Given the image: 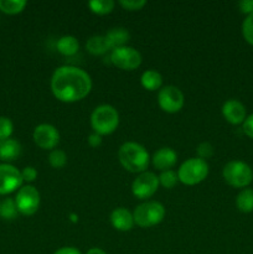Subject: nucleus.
I'll return each mask as SVG.
<instances>
[{
  "label": "nucleus",
  "mask_w": 253,
  "mask_h": 254,
  "mask_svg": "<svg viewBox=\"0 0 253 254\" xmlns=\"http://www.w3.org/2000/svg\"><path fill=\"white\" fill-rule=\"evenodd\" d=\"M237 208L243 213H250L253 211V190L243 189L236 198Z\"/></svg>",
  "instance_id": "412c9836"
},
{
  "label": "nucleus",
  "mask_w": 253,
  "mask_h": 254,
  "mask_svg": "<svg viewBox=\"0 0 253 254\" xmlns=\"http://www.w3.org/2000/svg\"><path fill=\"white\" fill-rule=\"evenodd\" d=\"M222 114L226 121L231 124H241L247 118L246 107L237 99H228L222 106Z\"/></svg>",
  "instance_id": "ddd939ff"
},
{
  "label": "nucleus",
  "mask_w": 253,
  "mask_h": 254,
  "mask_svg": "<svg viewBox=\"0 0 253 254\" xmlns=\"http://www.w3.org/2000/svg\"><path fill=\"white\" fill-rule=\"evenodd\" d=\"M111 222L118 231H130L134 225V217L126 208L118 207L111 213Z\"/></svg>",
  "instance_id": "2eb2a0df"
},
{
  "label": "nucleus",
  "mask_w": 253,
  "mask_h": 254,
  "mask_svg": "<svg viewBox=\"0 0 253 254\" xmlns=\"http://www.w3.org/2000/svg\"><path fill=\"white\" fill-rule=\"evenodd\" d=\"M86 254H107L101 248H91Z\"/></svg>",
  "instance_id": "c9c22d12"
},
{
  "label": "nucleus",
  "mask_w": 253,
  "mask_h": 254,
  "mask_svg": "<svg viewBox=\"0 0 253 254\" xmlns=\"http://www.w3.org/2000/svg\"><path fill=\"white\" fill-rule=\"evenodd\" d=\"M79 49V44L77 41V39L71 35H66V36H62L61 39L57 41V50L59 52H61L64 56H72V55L76 54Z\"/></svg>",
  "instance_id": "aec40b11"
},
{
  "label": "nucleus",
  "mask_w": 253,
  "mask_h": 254,
  "mask_svg": "<svg viewBox=\"0 0 253 254\" xmlns=\"http://www.w3.org/2000/svg\"><path fill=\"white\" fill-rule=\"evenodd\" d=\"M165 216V208L160 202L146 201L134 210V223L143 228L159 225Z\"/></svg>",
  "instance_id": "20e7f679"
},
{
  "label": "nucleus",
  "mask_w": 253,
  "mask_h": 254,
  "mask_svg": "<svg viewBox=\"0 0 253 254\" xmlns=\"http://www.w3.org/2000/svg\"><path fill=\"white\" fill-rule=\"evenodd\" d=\"M215 150H213V146L211 145V143L208 141H202L201 144H198L197 146V154L200 156V159L205 160V159L211 158L213 155Z\"/></svg>",
  "instance_id": "c85d7f7f"
},
{
  "label": "nucleus",
  "mask_w": 253,
  "mask_h": 254,
  "mask_svg": "<svg viewBox=\"0 0 253 254\" xmlns=\"http://www.w3.org/2000/svg\"><path fill=\"white\" fill-rule=\"evenodd\" d=\"M34 140L41 149H54L60 143V133L51 124H40L34 130Z\"/></svg>",
  "instance_id": "f8f14e48"
},
{
  "label": "nucleus",
  "mask_w": 253,
  "mask_h": 254,
  "mask_svg": "<svg viewBox=\"0 0 253 254\" xmlns=\"http://www.w3.org/2000/svg\"><path fill=\"white\" fill-rule=\"evenodd\" d=\"M178 174L173 170L161 171L160 176H159V184H161L166 189H173L178 183Z\"/></svg>",
  "instance_id": "a878e982"
},
{
  "label": "nucleus",
  "mask_w": 253,
  "mask_h": 254,
  "mask_svg": "<svg viewBox=\"0 0 253 254\" xmlns=\"http://www.w3.org/2000/svg\"><path fill=\"white\" fill-rule=\"evenodd\" d=\"M21 171L10 164H0V195H7L22 184Z\"/></svg>",
  "instance_id": "9b49d317"
},
{
  "label": "nucleus",
  "mask_w": 253,
  "mask_h": 254,
  "mask_svg": "<svg viewBox=\"0 0 253 254\" xmlns=\"http://www.w3.org/2000/svg\"><path fill=\"white\" fill-rule=\"evenodd\" d=\"M222 176L228 185L233 188H246L253 180L252 169L241 160H232L223 166Z\"/></svg>",
  "instance_id": "39448f33"
},
{
  "label": "nucleus",
  "mask_w": 253,
  "mask_h": 254,
  "mask_svg": "<svg viewBox=\"0 0 253 254\" xmlns=\"http://www.w3.org/2000/svg\"><path fill=\"white\" fill-rule=\"evenodd\" d=\"M176 160H178V154L171 148L159 149L154 153L153 159H151L153 165L161 171L170 170V168H173L176 164Z\"/></svg>",
  "instance_id": "4468645a"
},
{
  "label": "nucleus",
  "mask_w": 253,
  "mask_h": 254,
  "mask_svg": "<svg viewBox=\"0 0 253 254\" xmlns=\"http://www.w3.org/2000/svg\"><path fill=\"white\" fill-rule=\"evenodd\" d=\"M238 6L243 14H247V16L253 14V0H241L238 2Z\"/></svg>",
  "instance_id": "473e14b6"
},
{
  "label": "nucleus",
  "mask_w": 253,
  "mask_h": 254,
  "mask_svg": "<svg viewBox=\"0 0 253 254\" xmlns=\"http://www.w3.org/2000/svg\"><path fill=\"white\" fill-rule=\"evenodd\" d=\"M86 49L92 55H103L111 50L107 44L106 36H101V35L89 37L86 44Z\"/></svg>",
  "instance_id": "6ab92c4d"
},
{
  "label": "nucleus",
  "mask_w": 253,
  "mask_h": 254,
  "mask_svg": "<svg viewBox=\"0 0 253 254\" xmlns=\"http://www.w3.org/2000/svg\"><path fill=\"white\" fill-rule=\"evenodd\" d=\"M119 4H121L124 9L134 11V10H140L141 7L146 4V1L145 0H121Z\"/></svg>",
  "instance_id": "c756f323"
},
{
  "label": "nucleus",
  "mask_w": 253,
  "mask_h": 254,
  "mask_svg": "<svg viewBox=\"0 0 253 254\" xmlns=\"http://www.w3.org/2000/svg\"><path fill=\"white\" fill-rule=\"evenodd\" d=\"M21 154V145L15 139H5L0 140V160L12 161L17 159Z\"/></svg>",
  "instance_id": "f3484780"
},
{
  "label": "nucleus",
  "mask_w": 253,
  "mask_h": 254,
  "mask_svg": "<svg viewBox=\"0 0 253 254\" xmlns=\"http://www.w3.org/2000/svg\"><path fill=\"white\" fill-rule=\"evenodd\" d=\"M92 128L94 133L99 135H107L113 133L119 124V114L114 107L109 104H102L94 108L91 116Z\"/></svg>",
  "instance_id": "7ed1b4c3"
},
{
  "label": "nucleus",
  "mask_w": 253,
  "mask_h": 254,
  "mask_svg": "<svg viewBox=\"0 0 253 254\" xmlns=\"http://www.w3.org/2000/svg\"><path fill=\"white\" fill-rule=\"evenodd\" d=\"M51 89L57 99L71 103L81 101L91 92L92 79L78 67L62 66L52 74Z\"/></svg>",
  "instance_id": "f257e3e1"
},
{
  "label": "nucleus",
  "mask_w": 253,
  "mask_h": 254,
  "mask_svg": "<svg viewBox=\"0 0 253 254\" xmlns=\"http://www.w3.org/2000/svg\"><path fill=\"white\" fill-rule=\"evenodd\" d=\"M54 254H82L77 248L74 247H62L57 250Z\"/></svg>",
  "instance_id": "f704fd0d"
},
{
  "label": "nucleus",
  "mask_w": 253,
  "mask_h": 254,
  "mask_svg": "<svg viewBox=\"0 0 253 254\" xmlns=\"http://www.w3.org/2000/svg\"><path fill=\"white\" fill-rule=\"evenodd\" d=\"M141 86L148 91H156L163 84V77L158 71L154 69H148L141 74Z\"/></svg>",
  "instance_id": "a211bd4d"
},
{
  "label": "nucleus",
  "mask_w": 253,
  "mask_h": 254,
  "mask_svg": "<svg viewBox=\"0 0 253 254\" xmlns=\"http://www.w3.org/2000/svg\"><path fill=\"white\" fill-rule=\"evenodd\" d=\"M159 188V178L154 173L144 171L141 173L135 180L133 181L131 185V191L135 197L144 200L150 196H153Z\"/></svg>",
  "instance_id": "9d476101"
},
{
  "label": "nucleus",
  "mask_w": 253,
  "mask_h": 254,
  "mask_svg": "<svg viewBox=\"0 0 253 254\" xmlns=\"http://www.w3.org/2000/svg\"><path fill=\"white\" fill-rule=\"evenodd\" d=\"M0 203H1V202H0Z\"/></svg>",
  "instance_id": "e433bc0d"
},
{
  "label": "nucleus",
  "mask_w": 253,
  "mask_h": 254,
  "mask_svg": "<svg viewBox=\"0 0 253 254\" xmlns=\"http://www.w3.org/2000/svg\"><path fill=\"white\" fill-rule=\"evenodd\" d=\"M21 176L22 180L27 181V183H31V181H34L35 179L37 178L36 169L32 168V166H26V168L21 171Z\"/></svg>",
  "instance_id": "7c9ffc66"
},
{
  "label": "nucleus",
  "mask_w": 253,
  "mask_h": 254,
  "mask_svg": "<svg viewBox=\"0 0 253 254\" xmlns=\"http://www.w3.org/2000/svg\"><path fill=\"white\" fill-rule=\"evenodd\" d=\"M243 131L247 136L253 139V114L248 116L243 122Z\"/></svg>",
  "instance_id": "2f4dec72"
},
{
  "label": "nucleus",
  "mask_w": 253,
  "mask_h": 254,
  "mask_svg": "<svg viewBox=\"0 0 253 254\" xmlns=\"http://www.w3.org/2000/svg\"><path fill=\"white\" fill-rule=\"evenodd\" d=\"M17 213H19V211H17L15 200H12V198H5L0 203V216L4 220H14V218H16Z\"/></svg>",
  "instance_id": "4be33fe9"
},
{
  "label": "nucleus",
  "mask_w": 253,
  "mask_h": 254,
  "mask_svg": "<svg viewBox=\"0 0 253 254\" xmlns=\"http://www.w3.org/2000/svg\"><path fill=\"white\" fill-rule=\"evenodd\" d=\"M242 35L248 44L253 45V14L248 15L242 24Z\"/></svg>",
  "instance_id": "cd10ccee"
},
{
  "label": "nucleus",
  "mask_w": 253,
  "mask_h": 254,
  "mask_svg": "<svg viewBox=\"0 0 253 254\" xmlns=\"http://www.w3.org/2000/svg\"><path fill=\"white\" fill-rule=\"evenodd\" d=\"M88 143L93 148H97V146H99L102 144V135H99L98 133H92L88 136Z\"/></svg>",
  "instance_id": "72a5a7b5"
},
{
  "label": "nucleus",
  "mask_w": 253,
  "mask_h": 254,
  "mask_svg": "<svg viewBox=\"0 0 253 254\" xmlns=\"http://www.w3.org/2000/svg\"><path fill=\"white\" fill-rule=\"evenodd\" d=\"M129 39H130V34L124 27H114L106 34L107 44L111 50L126 46V42L129 41Z\"/></svg>",
  "instance_id": "dca6fc26"
},
{
  "label": "nucleus",
  "mask_w": 253,
  "mask_h": 254,
  "mask_svg": "<svg viewBox=\"0 0 253 254\" xmlns=\"http://www.w3.org/2000/svg\"><path fill=\"white\" fill-rule=\"evenodd\" d=\"M14 130L12 122L7 117H0V140L9 139Z\"/></svg>",
  "instance_id": "bb28decb"
},
{
  "label": "nucleus",
  "mask_w": 253,
  "mask_h": 254,
  "mask_svg": "<svg viewBox=\"0 0 253 254\" xmlns=\"http://www.w3.org/2000/svg\"><path fill=\"white\" fill-rule=\"evenodd\" d=\"M111 62L122 69H135L141 64V55L138 50L130 46L118 47L112 50Z\"/></svg>",
  "instance_id": "0eeeda50"
},
{
  "label": "nucleus",
  "mask_w": 253,
  "mask_h": 254,
  "mask_svg": "<svg viewBox=\"0 0 253 254\" xmlns=\"http://www.w3.org/2000/svg\"><path fill=\"white\" fill-rule=\"evenodd\" d=\"M49 163L51 164V166L54 168L60 169L62 166L66 165L67 163V155L63 150H60V149H55L50 153L49 155Z\"/></svg>",
  "instance_id": "393cba45"
},
{
  "label": "nucleus",
  "mask_w": 253,
  "mask_h": 254,
  "mask_svg": "<svg viewBox=\"0 0 253 254\" xmlns=\"http://www.w3.org/2000/svg\"><path fill=\"white\" fill-rule=\"evenodd\" d=\"M118 158L123 168L130 173H144L150 161L146 149L134 141H126L119 148Z\"/></svg>",
  "instance_id": "f03ea898"
},
{
  "label": "nucleus",
  "mask_w": 253,
  "mask_h": 254,
  "mask_svg": "<svg viewBox=\"0 0 253 254\" xmlns=\"http://www.w3.org/2000/svg\"><path fill=\"white\" fill-rule=\"evenodd\" d=\"M159 106L168 113H176L184 106V94L178 87L165 86L158 94Z\"/></svg>",
  "instance_id": "1a4fd4ad"
},
{
  "label": "nucleus",
  "mask_w": 253,
  "mask_h": 254,
  "mask_svg": "<svg viewBox=\"0 0 253 254\" xmlns=\"http://www.w3.org/2000/svg\"><path fill=\"white\" fill-rule=\"evenodd\" d=\"M17 211L25 216L34 215L40 206V192L31 185L22 186L15 197Z\"/></svg>",
  "instance_id": "6e6552de"
},
{
  "label": "nucleus",
  "mask_w": 253,
  "mask_h": 254,
  "mask_svg": "<svg viewBox=\"0 0 253 254\" xmlns=\"http://www.w3.org/2000/svg\"><path fill=\"white\" fill-rule=\"evenodd\" d=\"M89 9L98 15L109 14L114 7V1L112 0H92L88 2Z\"/></svg>",
  "instance_id": "b1692460"
},
{
  "label": "nucleus",
  "mask_w": 253,
  "mask_h": 254,
  "mask_svg": "<svg viewBox=\"0 0 253 254\" xmlns=\"http://www.w3.org/2000/svg\"><path fill=\"white\" fill-rule=\"evenodd\" d=\"M26 6L25 0H0V10L5 14H17Z\"/></svg>",
  "instance_id": "5701e85b"
},
{
  "label": "nucleus",
  "mask_w": 253,
  "mask_h": 254,
  "mask_svg": "<svg viewBox=\"0 0 253 254\" xmlns=\"http://www.w3.org/2000/svg\"><path fill=\"white\" fill-rule=\"evenodd\" d=\"M208 175V165L200 158H191L183 163L178 171V178L185 185H196Z\"/></svg>",
  "instance_id": "423d86ee"
}]
</instances>
